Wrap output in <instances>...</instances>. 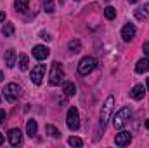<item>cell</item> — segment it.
Segmentation results:
<instances>
[{
  "label": "cell",
  "mask_w": 149,
  "mask_h": 148,
  "mask_svg": "<svg viewBox=\"0 0 149 148\" xmlns=\"http://www.w3.org/2000/svg\"><path fill=\"white\" fill-rule=\"evenodd\" d=\"M14 7L17 12H26L30 7V0H14Z\"/></svg>",
  "instance_id": "2e32d148"
},
{
  "label": "cell",
  "mask_w": 149,
  "mask_h": 148,
  "mask_svg": "<svg viewBox=\"0 0 149 148\" xmlns=\"http://www.w3.org/2000/svg\"><path fill=\"white\" fill-rule=\"evenodd\" d=\"M146 89H148V91H149V78H148V80H146Z\"/></svg>",
  "instance_id": "4dcf8cb0"
},
{
  "label": "cell",
  "mask_w": 149,
  "mask_h": 148,
  "mask_svg": "<svg viewBox=\"0 0 149 148\" xmlns=\"http://www.w3.org/2000/svg\"><path fill=\"white\" fill-rule=\"evenodd\" d=\"M2 143H3V134L0 132V145H2Z\"/></svg>",
  "instance_id": "f546056e"
},
{
  "label": "cell",
  "mask_w": 149,
  "mask_h": 148,
  "mask_svg": "<svg viewBox=\"0 0 149 148\" xmlns=\"http://www.w3.org/2000/svg\"><path fill=\"white\" fill-rule=\"evenodd\" d=\"M130 141H132V134H130L128 131H121V132H118L116 138H114L116 147H127V145H130Z\"/></svg>",
  "instance_id": "ba28073f"
},
{
  "label": "cell",
  "mask_w": 149,
  "mask_h": 148,
  "mask_svg": "<svg viewBox=\"0 0 149 148\" xmlns=\"http://www.w3.org/2000/svg\"><path fill=\"white\" fill-rule=\"evenodd\" d=\"M128 2H130V4H135V2H139V0H128Z\"/></svg>",
  "instance_id": "836d02e7"
},
{
  "label": "cell",
  "mask_w": 149,
  "mask_h": 148,
  "mask_svg": "<svg viewBox=\"0 0 149 148\" xmlns=\"http://www.w3.org/2000/svg\"><path fill=\"white\" fill-rule=\"evenodd\" d=\"M5 65H7L9 68L16 66V51H14V49H9V51L5 52Z\"/></svg>",
  "instance_id": "9a60e30c"
},
{
  "label": "cell",
  "mask_w": 149,
  "mask_h": 148,
  "mask_svg": "<svg viewBox=\"0 0 149 148\" xmlns=\"http://www.w3.org/2000/svg\"><path fill=\"white\" fill-rule=\"evenodd\" d=\"M21 141H23L21 131H19V129H10V131H9V143H10L12 147H19Z\"/></svg>",
  "instance_id": "30bf717a"
},
{
  "label": "cell",
  "mask_w": 149,
  "mask_h": 148,
  "mask_svg": "<svg viewBox=\"0 0 149 148\" xmlns=\"http://www.w3.org/2000/svg\"><path fill=\"white\" fill-rule=\"evenodd\" d=\"M5 19V12H0V21H3Z\"/></svg>",
  "instance_id": "f1b7e54d"
},
{
  "label": "cell",
  "mask_w": 149,
  "mask_h": 148,
  "mask_svg": "<svg viewBox=\"0 0 149 148\" xmlns=\"http://www.w3.org/2000/svg\"><path fill=\"white\" fill-rule=\"evenodd\" d=\"M64 80V70L61 66L59 61H54L50 65V72H49V82L50 85H61V82Z\"/></svg>",
  "instance_id": "7a4b0ae2"
},
{
  "label": "cell",
  "mask_w": 149,
  "mask_h": 148,
  "mask_svg": "<svg viewBox=\"0 0 149 148\" xmlns=\"http://www.w3.org/2000/svg\"><path fill=\"white\" fill-rule=\"evenodd\" d=\"M113 106H114V98L109 96V98L106 99V103L102 105V108H101V115H99V125H101L102 131L106 129V124H108V120L111 118Z\"/></svg>",
  "instance_id": "6da1fadb"
},
{
  "label": "cell",
  "mask_w": 149,
  "mask_h": 148,
  "mask_svg": "<svg viewBox=\"0 0 149 148\" xmlns=\"http://www.w3.org/2000/svg\"><path fill=\"white\" fill-rule=\"evenodd\" d=\"M19 68L24 72V70H28V56L26 54H21L19 56Z\"/></svg>",
  "instance_id": "603a6c76"
},
{
  "label": "cell",
  "mask_w": 149,
  "mask_h": 148,
  "mask_svg": "<svg viewBox=\"0 0 149 148\" xmlns=\"http://www.w3.org/2000/svg\"><path fill=\"white\" fill-rule=\"evenodd\" d=\"M66 124H68V127H70L71 131H78V127H80V113H78V110H76L74 106H71V108L68 110Z\"/></svg>",
  "instance_id": "8992f818"
},
{
  "label": "cell",
  "mask_w": 149,
  "mask_h": 148,
  "mask_svg": "<svg viewBox=\"0 0 149 148\" xmlns=\"http://www.w3.org/2000/svg\"><path fill=\"white\" fill-rule=\"evenodd\" d=\"M40 37L43 38V40H47V42H49V40H50V37H49V35H47V33H43V32H42V33H40Z\"/></svg>",
  "instance_id": "83f0119b"
},
{
  "label": "cell",
  "mask_w": 149,
  "mask_h": 148,
  "mask_svg": "<svg viewBox=\"0 0 149 148\" xmlns=\"http://www.w3.org/2000/svg\"><path fill=\"white\" fill-rule=\"evenodd\" d=\"M135 72H137V73H146V72H149V58H142V59L137 61Z\"/></svg>",
  "instance_id": "5bb4252c"
},
{
  "label": "cell",
  "mask_w": 149,
  "mask_h": 148,
  "mask_svg": "<svg viewBox=\"0 0 149 148\" xmlns=\"http://www.w3.org/2000/svg\"><path fill=\"white\" fill-rule=\"evenodd\" d=\"M132 118V110L130 108H121L120 111H116V115L113 117V125L114 129H121L125 127V124Z\"/></svg>",
  "instance_id": "3957f363"
},
{
  "label": "cell",
  "mask_w": 149,
  "mask_h": 148,
  "mask_svg": "<svg viewBox=\"0 0 149 148\" xmlns=\"http://www.w3.org/2000/svg\"><path fill=\"white\" fill-rule=\"evenodd\" d=\"M104 16H106V19H114V18H116V9L111 7V5H108V7L104 9Z\"/></svg>",
  "instance_id": "7402d4cb"
},
{
  "label": "cell",
  "mask_w": 149,
  "mask_h": 148,
  "mask_svg": "<svg viewBox=\"0 0 149 148\" xmlns=\"http://www.w3.org/2000/svg\"><path fill=\"white\" fill-rule=\"evenodd\" d=\"M97 66V59L92 56H85L80 63H78V73L80 75H88L90 72H94V68Z\"/></svg>",
  "instance_id": "277c9868"
},
{
  "label": "cell",
  "mask_w": 149,
  "mask_h": 148,
  "mask_svg": "<svg viewBox=\"0 0 149 148\" xmlns=\"http://www.w3.org/2000/svg\"><path fill=\"white\" fill-rule=\"evenodd\" d=\"M49 54H50V51H49V47H45V45H35V47H33V56L37 58L38 61L47 59Z\"/></svg>",
  "instance_id": "9c48e42d"
},
{
  "label": "cell",
  "mask_w": 149,
  "mask_h": 148,
  "mask_svg": "<svg viewBox=\"0 0 149 148\" xmlns=\"http://www.w3.org/2000/svg\"><path fill=\"white\" fill-rule=\"evenodd\" d=\"M45 70H47V66H45V65H37V66L31 70L30 78H31V82H33L35 85H40V84H42V78H43Z\"/></svg>",
  "instance_id": "52a82bcc"
},
{
  "label": "cell",
  "mask_w": 149,
  "mask_h": 148,
  "mask_svg": "<svg viewBox=\"0 0 149 148\" xmlns=\"http://www.w3.org/2000/svg\"><path fill=\"white\" fill-rule=\"evenodd\" d=\"M142 51H144V54H146V56H149V42H146V44L142 45Z\"/></svg>",
  "instance_id": "484cf974"
},
{
  "label": "cell",
  "mask_w": 149,
  "mask_h": 148,
  "mask_svg": "<svg viewBox=\"0 0 149 148\" xmlns=\"http://www.w3.org/2000/svg\"><path fill=\"white\" fill-rule=\"evenodd\" d=\"M38 131V125H37V120H33V118H30L28 120V124H26V132H28V136H35Z\"/></svg>",
  "instance_id": "e0dca14e"
},
{
  "label": "cell",
  "mask_w": 149,
  "mask_h": 148,
  "mask_svg": "<svg viewBox=\"0 0 149 148\" xmlns=\"http://www.w3.org/2000/svg\"><path fill=\"white\" fill-rule=\"evenodd\" d=\"M2 33H3L5 37H10V35L14 33V25H12V23H5L3 28H2Z\"/></svg>",
  "instance_id": "44dd1931"
},
{
  "label": "cell",
  "mask_w": 149,
  "mask_h": 148,
  "mask_svg": "<svg viewBox=\"0 0 149 148\" xmlns=\"http://www.w3.org/2000/svg\"><path fill=\"white\" fill-rule=\"evenodd\" d=\"M45 132H47V134H50V136H52V138H56V140H57V138H61V132H59L54 125H50V124H47V125H45Z\"/></svg>",
  "instance_id": "d6986e66"
},
{
  "label": "cell",
  "mask_w": 149,
  "mask_h": 148,
  "mask_svg": "<svg viewBox=\"0 0 149 148\" xmlns=\"http://www.w3.org/2000/svg\"><path fill=\"white\" fill-rule=\"evenodd\" d=\"M146 127H148V129H149V118H148V120H146Z\"/></svg>",
  "instance_id": "d6a6232c"
},
{
  "label": "cell",
  "mask_w": 149,
  "mask_h": 148,
  "mask_svg": "<svg viewBox=\"0 0 149 148\" xmlns=\"http://www.w3.org/2000/svg\"><path fill=\"white\" fill-rule=\"evenodd\" d=\"M135 32H137V30H135V26H134L132 23H128V25H125V26H123V30H121V38H123L125 42H130L132 38L135 37Z\"/></svg>",
  "instance_id": "8fae6325"
},
{
  "label": "cell",
  "mask_w": 149,
  "mask_h": 148,
  "mask_svg": "<svg viewBox=\"0 0 149 148\" xmlns=\"http://www.w3.org/2000/svg\"><path fill=\"white\" fill-rule=\"evenodd\" d=\"M144 92H146L144 85H141V84H139V85H135V87H134V89L130 91V96H132V98H134L135 101H141V99L144 98Z\"/></svg>",
  "instance_id": "4fadbf2b"
},
{
  "label": "cell",
  "mask_w": 149,
  "mask_h": 148,
  "mask_svg": "<svg viewBox=\"0 0 149 148\" xmlns=\"http://www.w3.org/2000/svg\"><path fill=\"white\" fill-rule=\"evenodd\" d=\"M63 92H64L66 96H74V94H76V87H74L73 82H64V84H63Z\"/></svg>",
  "instance_id": "ac0fdd59"
},
{
  "label": "cell",
  "mask_w": 149,
  "mask_h": 148,
  "mask_svg": "<svg viewBox=\"0 0 149 148\" xmlns=\"http://www.w3.org/2000/svg\"><path fill=\"white\" fill-rule=\"evenodd\" d=\"M3 120H5V111L0 108V124H3Z\"/></svg>",
  "instance_id": "4316f807"
},
{
  "label": "cell",
  "mask_w": 149,
  "mask_h": 148,
  "mask_svg": "<svg viewBox=\"0 0 149 148\" xmlns=\"http://www.w3.org/2000/svg\"><path fill=\"white\" fill-rule=\"evenodd\" d=\"M43 9H45V12H52L54 11V2L52 0H43Z\"/></svg>",
  "instance_id": "d4e9b609"
},
{
  "label": "cell",
  "mask_w": 149,
  "mask_h": 148,
  "mask_svg": "<svg viewBox=\"0 0 149 148\" xmlns=\"http://www.w3.org/2000/svg\"><path fill=\"white\" fill-rule=\"evenodd\" d=\"M3 92V98H5V101H9V103H14L19 96H21V87L17 85V84H7L5 85V89L2 91Z\"/></svg>",
  "instance_id": "5b68a950"
},
{
  "label": "cell",
  "mask_w": 149,
  "mask_h": 148,
  "mask_svg": "<svg viewBox=\"0 0 149 148\" xmlns=\"http://www.w3.org/2000/svg\"><path fill=\"white\" fill-rule=\"evenodd\" d=\"M134 14H135V18H137L139 21H144V19H148V18H149V4L139 5V7L134 11Z\"/></svg>",
  "instance_id": "7c38bea8"
},
{
  "label": "cell",
  "mask_w": 149,
  "mask_h": 148,
  "mask_svg": "<svg viewBox=\"0 0 149 148\" xmlns=\"http://www.w3.org/2000/svg\"><path fill=\"white\" fill-rule=\"evenodd\" d=\"M68 49H70L71 52H74V54L80 52V51H81V44H80V40H71V42L68 44Z\"/></svg>",
  "instance_id": "ffe728a7"
},
{
  "label": "cell",
  "mask_w": 149,
  "mask_h": 148,
  "mask_svg": "<svg viewBox=\"0 0 149 148\" xmlns=\"http://www.w3.org/2000/svg\"><path fill=\"white\" fill-rule=\"evenodd\" d=\"M68 143H70L71 147H83V141H81L80 138H76V136H71V138L68 140Z\"/></svg>",
  "instance_id": "cb8c5ba5"
},
{
  "label": "cell",
  "mask_w": 149,
  "mask_h": 148,
  "mask_svg": "<svg viewBox=\"0 0 149 148\" xmlns=\"http://www.w3.org/2000/svg\"><path fill=\"white\" fill-rule=\"evenodd\" d=\"M2 80H3V73H2V72H0V82H2Z\"/></svg>",
  "instance_id": "1f68e13d"
}]
</instances>
